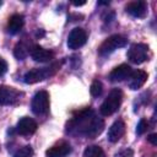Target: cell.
Wrapping results in <instances>:
<instances>
[{
    "label": "cell",
    "instance_id": "cell-3",
    "mask_svg": "<svg viewBox=\"0 0 157 157\" xmlns=\"http://www.w3.org/2000/svg\"><path fill=\"white\" fill-rule=\"evenodd\" d=\"M121 101H123V92L119 88H113L99 108L101 114L103 117H108V115L114 114L119 109Z\"/></svg>",
    "mask_w": 157,
    "mask_h": 157
},
{
    "label": "cell",
    "instance_id": "cell-15",
    "mask_svg": "<svg viewBox=\"0 0 157 157\" xmlns=\"http://www.w3.org/2000/svg\"><path fill=\"white\" fill-rule=\"evenodd\" d=\"M70 152H71V146L65 141H60L59 144L54 145L47 151V157H65Z\"/></svg>",
    "mask_w": 157,
    "mask_h": 157
},
{
    "label": "cell",
    "instance_id": "cell-16",
    "mask_svg": "<svg viewBox=\"0 0 157 157\" xmlns=\"http://www.w3.org/2000/svg\"><path fill=\"white\" fill-rule=\"evenodd\" d=\"M23 25H25V17L22 15H20V13H15L9 18L7 31L11 34H16L22 29Z\"/></svg>",
    "mask_w": 157,
    "mask_h": 157
},
{
    "label": "cell",
    "instance_id": "cell-18",
    "mask_svg": "<svg viewBox=\"0 0 157 157\" xmlns=\"http://www.w3.org/2000/svg\"><path fill=\"white\" fill-rule=\"evenodd\" d=\"M83 157H105L104 151L97 146V145H92L86 147L85 152H83Z\"/></svg>",
    "mask_w": 157,
    "mask_h": 157
},
{
    "label": "cell",
    "instance_id": "cell-5",
    "mask_svg": "<svg viewBox=\"0 0 157 157\" xmlns=\"http://www.w3.org/2000/svg\"><path fill=\"white\" fill-rule=\"evenodd\" d=\"M32 112L36 115H43L49 110V94L47 91H39L33 96L31 103Z\"/></svg>",
    "mask_w": 157,
    "mask_h": 157
},
{
    "label": "cell",
    "instance_id": "cell-17",
    "mask_svg": "<svg viewBox=\"0 0 157 157\" xmlns=\"http://www.w3.org/2000/svg\"><path fill=\"white\" fill-rule=\"evenodd\" d=\"M32 48V47H31ZM31 48L29 45H27L23 40L22 42H18L13 49V55L18 59V60H23L29 53H31Z\"/></svg>",
    "mask_w": 157,
    "mask_h": 157
},
{
    "label": "cell",
    "instance_id": "cell-8",
    "mask_svg": "<svg viewBox=\"0 0 157 157\" xmlns=\"http://www.w3.org/2000/svg\"><path fill=\"white\" fill-rule=\"evenodd\" d=\"M21 92L10 86H0V105H11L20 101Z\"/></svg>",
    "mask_w": 157,
    "mask_h": 157
},
{
    "label": "cell",
    "instance_id": "cell-11",
    "mask_svg": "<svg viewBox=\"0 0 157 157\" xmlns=\"http://www.w3.org/2000/svg\"><path fill=\"white\" fill-rule=\"evenodd\" d=\"M31 56L34 61L37 63H47V61H50L53 58H54V53L36 44V45H32L31 48Z\"/></svg>",
    "mask_w": 157,
    "mask_h": 157
},
{
    "label": "cell",
    "instance_id": "cell-4",
    "mask_svg": "<svg viewBox=\"0 0 157 157\" xmlns=\"http://www.w3.org/2000/svg\"><path fill=\"white\" fill-rule=\"evenodd\" d=\"M128 43V39L124 36L120 34H113L110 37H108L98 48V53L102 56L109 55L110 53H113L114 50H117L118 48H123L125 47Z\"/></svg>",
    "mask_w": 157,
    "mask_h": 157
},
{
    "label": "cell",
    "instance_id": "cell-20",
    "mask_svg": "<svg viewBox=\"0 0 157 157\" xmlns=\"http://www.w3.org/2000/svg\"><path fill=\"white\" fill-rule=\"evenodd\" d=\"M33 156V148L31 146H23V147H20L15 153H13V157H32Z\"/></svg>",
    "mask_w": 157,
    "mask_h": 157
},
{
    "label": "cell",
    "instance_id": "cell-10",
    "mask_svg": "<svg viewBox=\"0 0 157 157\" xmlns=\"http://www.w3.org/2000/svg\"><path fill=\"white\" fill-rule=\"evenodd\" d=\"M146 80H147V72L146 71L135 70V71H131L130 76L128 77V86L130 90L136 91L145 85Z\"/></svg>",
    "mask_w": 157,
    "mask_h": 157
},
{
    "label": "cell",
    "instance_id": "cell-24",
    "mask_svg": "<svg viewBox=\"0 0 157 157\" xmlns=\"http://www.w3.org/2000/svg\"><path fill=\"white\" fill-rule=\"evenodd\" d=\"M147 140H148L153 146H156V145H157V134H151V135H148Z\"/></svg>",
    "mask_w": 157,
    "mask_h": 157
},
{
    "label": "cell",
    "instance_id": "cell-21",
    "mask_svg": "<svg viewBox=\"0 0 157 157\" xmlns=\"http://www.w3.org/2000/svg\"><path fill=\"white\" fill-rule=\"evenodd\" d=\"M147 129H148V121H147L146 119H141V120L139 121V124H137L136 132H137L139 135H142Z\"/></svg>",
    "mask_w": 157,
    "mask_h": 157
},
{
    "label": "cell",
    "instance_id": "cell-19",
    "mask_svg": "<svg viewBox=\"0 0 157 157\" xmlns=\"http://www.w3.org/2000/svg\"><path fill=\"white\" fill-rule=\"evenodd\" d=\"M90 92L93 97H98L102 94L103 92V85L99 80H94L92 83H91V87H90Z\"/></svg>",
    "mask_w": 157,
    "mask_h": 157
},
{
    "label": "cell",
    "instance_id": "cell-13",
    "mask_svg": "<svg viewBox=\"0 0 157 157\" xmlns=\"http://www.w3.org/2000/svg\"><path fill=\"white\" fill-rule=\"evenodd\" d=\"M125 10L132 17L142 18L147 13V5H146L145 1H132V2H129L126 5Z\"/></svg>",
    "mask_w": 157,
    "mask_h": 157
},
{
    "label": "cell",
    "instance_id": "cell-25",
    "mask_svg": "<svg viewBox=\"0 0 157 157\" xmlns=\"http://www.w3.org/2000/svg\"><path fill=\"white\" fill-rule=\"evenodd\" d=\"M86 4V1H81V2H77V1H72V5H75V6H81V5H85Z\"/></svg>",
    "mask_w": 157,
    "mask_h": 157
},
{
    "label": "cell",
    "instance_id": "cell-14",
    "mask_svg": "<svg viewBox=\"0 0 157 157\" xmlns=\"http://www.w3.org/2000/svg\"><path fill=\"white\" fill-rule=\"evenodd\" d=\"M125 132V124L123 120H117L108 130V140L110 142H118Z\"/></svg>",
    "mask_w": 157,
    "mask_h": 157
},
{
    "label": "cell",
    "instance_id": "cell-12",
    "mask_svg": "<svg viewBox=\"0 0 157 157\" xmlns=\"http://www.w3.org/2000/svg\"><path fill=\"white\" fill-rule=\"evenodd\" d=\"M131 67L128 65V64H121L117 67H114L112 70V72L109 74V80L112 82H120V81H124L126 80L130 74H131Z\"/></svg>",
    "mask_w": 157,
    "mask_h": 157
},
{
    "label": "cell",
    "instance_id": "cell-23",
    "mask_svg": "<svg viewBox=\"0 0 157 157\" xmlns=\"http://www.w3.org/2000/svg\"><path fill=\"white\" fill-rule=\"evenodd\" d=\"M6 71H7V63H6L5 59H2L0 56V76L4 75Z\"/></svg>",
    "mask_w": 157,
    "mask_h": 157
},
{
    "label": "cell",
    "instance_id": "cell-22",
    "mask_svg": "<svg viewBox=\"0 0 157 157\" xmlns=\"http://www.w3.org/2000/svg\"><path fill=\"white\" fill-rule=\"evenodd\" d=\"M132 150L131 148H125V150H123V151H120L118 155H117V157H132Z\"/></svg>",
    "mask_w": 157,
    "mask_h": 157
},
{
    "label": "cell",
    "instance_id": "cell-6",
    "mask_svg": "<svg viewBox=\"0 0 157 157\" xmlns=\"http://www.w3.org/2000/svg\"><path fill=\"white\" fill-rule=\"evenodd\" d=\"M128 59L134 64H142L148 59V47L144 43H135L128 50Z\"/></svg>",
    "mask_w": 157,
    "mask_h": 157
},
{
    "label": "cell",
    "instance_id": "cell-7",
    "mask_svg": "<svg viewBox=\"0 0 157 157\" xmlns=\"http://www.w3.org/2000/svg\"><path fill=\"white\" fill-rule=\"evenodd\" d=\"M87 40V33L83 28L80 27H75L74 29H71V32L69 33L67 37V47L70 49H78L82 45H85Z\"/></svg>",
    "mask_w": 157,
    "mask_h": 157
},
{
    "label": "cell",
    "instance_id": "cell-9",
    "mask_svg": "<svg viewBox=\"0 0 157 157\" xmlns=\"http://www.w3.org/2000/svg\"><path fill=\"white\" fill-rule=\"evenodd\" d=\"M37 130V123L29 117H23L18 120L16 125V131L22 136H29Z\"/></svg>",
    "mask_w": 157,
    "mask_h": 157
},
{
    "label": "cell",
    "instance_id": "cell-1",
    "mask_svg": "<svg viewBox=\"0 0 157 157\" xmlns=\"http://www.w3.org/2000/svg\"><path fill=\"white\" fill-rule=\"evenodd\" d=\"M104 129V121L92 109L87 108L72 117L66 125V131L75 136H85L94 139Z\"/></svg>",
    "mask_w": 157,
    "mask_h": 157
},
{
    "label": "cell",
    "instance_id": "cell-2",
    "mask_svg": "<svg viewBox=\"0 0 157 157\" xmlns=\"http://www.w3.org/2000/svg\"><path fill=\"white\" fill-rule=\"evenodd\" d=\"M59 69V64H53L50 66L47 67H36L32 69L29 71H27L23 76V81L27 85H32V83H37L39 81H43L50 76H53Z\"/></svg>",
    "mask_w": 157,
    "mask_h": 157
}]
</instances>
